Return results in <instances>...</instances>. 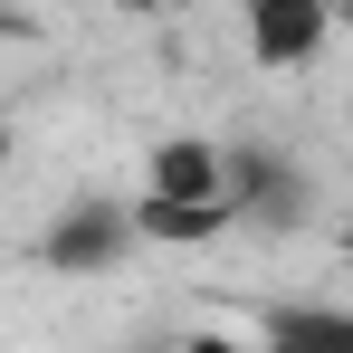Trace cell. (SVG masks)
I'll list each match as a JSON object with an SVG mask.
<instances>
[{
  "label": "cell",
  "mask_w": 353,
  "mask_h": 353,
  "mask_svg": "<svg viewBox=\"0 0 353 353\" xmlns=\"http://www.w3.org/2000/svg\"><path fill=\"white\" fill-rule=\"evenodd\" d=\"M334 39L325 0H248V58L258 67H315Z\"/></svg>",
  "instance_id": "obj_1"
},
{
  "label": "cell",
  "mask_w": 353,
  "mask_h": 353,
  "mask_svg": "<svg viewBox=\"0 0 353 353\" xmlns=\"http://www.w3.org/2000/svg\"><path fill=\"white\" fill-rule=\"evenodd\" d=\"M143 191H163V201H230V153L201 143V134H163L153 163H143Z\"/></svg>",
  "instance_id": "obj_2"
},
{
  "label": "cell",
  "mask_w": 353,
  "mask_h": 353,
  "mask_svg": "<svg viewBox=\"0 0 353 353\" xmlns=\"http://www.w3.org/2000/svg\"><path fill=\"white\" fill-rule=\"evenodd\" d=\"M230 201L258 230H296L305 220V172H287L277 153H230Z\"/></svg>",
  "instance_id": "obj_3"
},
{
  "label": "cell",
  "mask_w": 353,
  "mask_h": 353,
  "mask_svg": "<svg viewBox=\"0 0 353 353\" xmlns=\"http://www.w3.org/2000/svg\"><path fill=\"white\" fill-rule=\"evenodd\" d=\"M124 239H134V210H124V201H77V210H67L58 230H48V268L86 277V268L124 258Z\"/></svg>",
  "instance_id": "obj_4"
},
{
  "label": "cell",
  "mask_w": 353,
  "mask_h": 353,
  "mask_svg": "<svg viewBox=\"0 0 353 353\" xmlns=\"http://www.w3.org/2000/svg\"><path fill=\"white\" fill-rule=\"evenodd\" d=\"M220 230H239V201H163V191L134 201V239L191 248V239H220Z\"/></svg>",
  "instance_id": "obj_5"
},
{
  "label": "cell",
  "mask_w": 353,
  "mask_h": 353,
  "mask_svg": "<svg viewBox=\"0 0 353 353\" xmlns=\"http://www.w3.org/2000/svg\"><path fill=\"white\" fill-rule=\"evenodd\" d=\"M268 334H277V344H353V315H325V305H296V315H277Z\"/></svg>",
  "instance_id": "obj_6"
},
{
  "label": "cell",
  "mask_w": 353,
  "mask_h": 353,
  "mask_svg": "<svg viewBox=\"0 0 353 353\" xmlns=\"http://www.w3.org/2000/svg\"><path fill=\"white\" fill-rule=\"evenodd\" d=\"M10 29H19V10H10V0H0V39H10Z\"/></svg>",
  "instance_id": "obj_7"
},
{
  "label": "cell",
  "mask_w": 353,
  "mask_h": 353,
  "mask_svg": "<svg viewBox=\"0 0 353 353\" xmlns=\"http://www.w3.org/2000/svg\"><path fill=\"white\" fill-rule=\"evenodd\" d=\"M115 10H163V0H115Z\"/></svg>",
  "instance_id": "obj_8"
},
{
  "label": "cell",
  "mask_w": 353,
  "mask_h": 353,
  "mask_svg": "<svg viewBox=\"0 0 353 353\" xmlns=\"http://www.w3.org/2000/svg\"><path fill=\"white\" fill-rule=\"evenodd\" d=\"M0 172H10V134H0Z\"/></svg>",
  "instance_id": "obj_9"
},
{
  "label": "cell",
  "mask_w": 353,
  "mask_h": 353,
  "mask_svg": "<svg viewBox=\"0 0 353 353\" xmlns=\"http://www.w3.org/2000/svg\"><path fill=\"white\" fill-rule=\"evenodd\" d=\"M344 258H353V230H344Z\"/></svg>",
  "instance_id": "obj_10"
}]
</instances>
